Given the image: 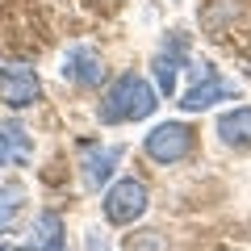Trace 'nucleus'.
<instances>
[{"label":"nucleus","mask_w":251,"mask_h":251,"mask_svg":"<svg viewBox=\"0 0 251 251\" xmlns=\"http://www.w3.org/2000/svg\"><path fill=\"white\" fill-rule=\"evenodd\" d=\"M218 134L226 147H251V105H239L218 117Z\"/></svg>","instance_id":"obj_10"},{"label":"nucleus","mask_w":251,"mask_h":251,"mask_svg":"<svg viewBox=\"0 0 251 251\" xmlns=\"http://www.w3.org/2000/svg\"><path fill=\"white\" fill-rule=\"evenodd\" d=\"M38 97H42V84H38L34 67H25V63H0V100L9 109H29L38 105Z\"/></svg>","instance_id":"obj_3"},{"label":"nucleus","mask_w":251,"mask_h":251,"mask_svg":"<svg viewBox=\"0 0 251 251\" xmlns=\"http://www.w3.org/2000/svg\"><path fill=\"white\" fill-rule=\"evenodd\" d=\"M63 75L72 84H80V88H97V84L105 80V59H100L92 46H72L67 59H63Z\"/></svg>","instance_id":"obj_5"},{"label":"nucleus","mask_w":251,"mask_h":251,"mask_svg":"<svg viewBox=\"0 0 251 251\" xmlns=\"http://www.w3.org/2000/svg\"><path fill=\"white\" fill-rule=\"evenodd\" d=\"M234 97H239V88H234L230 80H218V72H214V75H205V80H197V88H188L180 105H184L188 113H201V109L218 105V100H234Z\"/></svg>","instance_id":"obj_6"},{"label":"nucleus","mask_w":251,"mask_h":251,"mask_svg":"<svg viewBox=\"0 0 251 251\" xmlns=\"http://www.w3.org/2000/svg\"><path fill=\"white\" fill-rule=\"evenodd\" d=\"M155 88L143 80V75L126 72L113 80V88L105 92V100H100V122L105 126H117V122H143V117L155 113Z\"/></svg>","instance_id":"obj_1"},{"label":"nucleus","mask_w":251,"mask_h":251,"mask_svg":"<svg viewBox=\"0 0 251 251\" xmlns=\"http://www.w3.org/2000/svg\"><path fill=\"white\" fill-rule=\"evenodd\" d=\"M117 159H122V147H88V151H84V184L100 188L113 176Z\"/></svg>","instance_id":"obj_7"},{"label":"nucleus","mask_w":251,"mask_h":251,"mask_svg":"<svg viewBox=\"0 0 251 251\" xmlns=\"http://www.w3.org/2000/svg\"><path fill=\"white\" fill-rule=\"evenodd\" d=\"M0 251H4V247H0Z\"/></svg>","instance_id":"obj_14"},{"label":"nucleus","mask_w":251,"mask_h":251,"mask_svg":"<svg viewBox=\"0 0 251 251\" xmlns=\"http://www.w3.org/2000/svg\"><path fill=\"white\" fill-rule=\"evenodd\" d=\"M25 209V188L21 184H4L0 188V230H13L17 214Z\"/></svg>","instance_id":"obj_12"},{"label":"nucleus","mask_w":251,"mask_h":251,"mask_svg":"<svg viewBox=\"0 0 251 251\" xmlns=\"http://www.w3.org/2000/svg\"><path fill=\"white\" fill-rule=\"evenodd\" d=\"M29 251H67V239H63V218L59 214H38L34 218V234H29Z\"/></svg>","instance_id":"obj_9"},{"label":"nucleus","mask_w":251,"mask_h":251,"mask_svg":"<svg viewBox=\"0 0 251 251\" xmlns=\"http://www.w3.org/2000/svg\"><path fill=\"white\" fill-rule=\"evenodd\" d=\"M147 214V184L143 180H117L113 188L105 193V218L113 226H130Z\"/></svg>","instance_id":"obj_2"},{"label":"nucleus","mask_w":251,"mask_h":251,"mask_svg":"<svg viewBox=\"0 0 251 251\" xmlns=\"http://www.w3.org/2000/svg\"><path fill=\"white\" fill-rule=\"evenodd\" d=\"M126 251H168V239L159 230H138L126 239Z\"/></svg>","instance_id":"obj_13"},{"label":"nucleus","mask_w":251,"mask_h":251,"mask_svg":"<svg viewBox=\"0 0 251 251\" xmlns=\"http://www.w3.org/2000/svg\"><path fill=\"white\" fill-rule=\"evenodd\" d=\"M188 151H193V130L184 122H163L147 134V155L155 163H180Z\"/></svg>","instance_id":"obj_4"},{"label":"nucleus","mask_w":251,"mask_h":251,"mask_svg":"<svg viewBox=\"0 0 251 251\" xmlns=\"http://www.w3.org/2000/svg\"><path fill=\"white\" fill-rule=\"evenodd\" d=\"M180 63H184V46H172V50L155 54V80H159V92L163 97H172L176 92V75H180Z\"/></svg>","instance_id":"obj_11"},{"label":"nucleus","mask_w":251,"mask_h":251,"mask_svg":"<svg viewBox=\"0 0 251 251\" xmlns=\"http://www.w3.org/2000/svg\"><path fill=\"white\" fill-rule=\"evenodd\" d=\"M29 155H34L29 130L21 122H4L0 126V168H4V163H25Z\"/></svg>","instance_id":"obj_8"}]
</instances>
